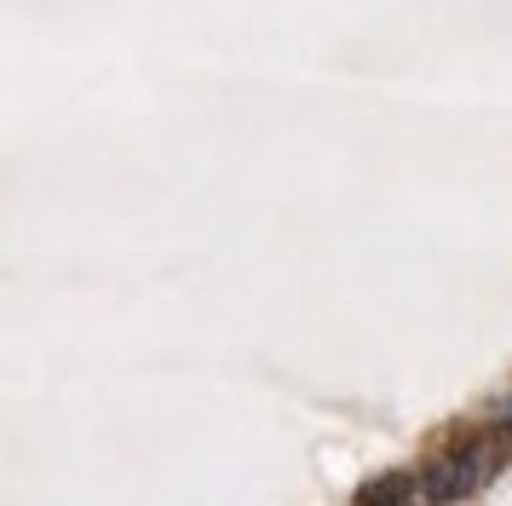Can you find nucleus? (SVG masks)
<instances>
[{"label": "nucleus", "instance_id": "1", "mask_svg": "<svg viewBox=\"0 0 512 506\" xmlns=\"http://www.w3.org/2000/svg\"><path fill=\"white\" fill-rule=\"evenodd\" d=\"M495 420H507V426H512V397H501V403H495Z\"/></svg>", "mask_w": 512, "mask_h": 506}]
</instances>
